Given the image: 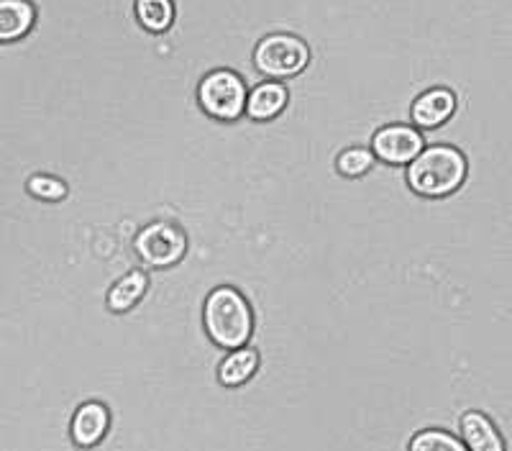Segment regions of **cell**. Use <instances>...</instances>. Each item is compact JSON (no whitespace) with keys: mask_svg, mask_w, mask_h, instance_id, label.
Listing matches in <instances>:
<instances>
[{"mask_svg":"<svg viewBox=\"0 0 512 451\" xmlns=\"http://www.w3.org/2000/svg\"><path fill=\"white\" fill-rule=\"evenodd\" d=\"M408 185L420 198H448L466 182L469 162L464 152L451 144H433L425 147L413 162L408 164Z\"/></svg>","mask_w":512,"mask_h":451,"instance_id":"6da1fadb","label":"cell"},{"mask_svg":"<svg viewBox=\"0 0 512 451\" xmlns=\"http://www.w3.org/2000/svg\"><path fill=\"white\" fill-rule=\"evenodd\" d=\"M203 323L210 341L221 349H241L254 334V313L244 295L231 285L210 290L203 305Z\"/></svg>","mask_w":512,"mask_h":451,"instance_id":"7a4b0ae2","label":"cell"},{"mask_svg":"<svg viewBox=\"0 0 512 451\" xmlns=\"http://www.w3.org/2000/svg\"><path fill=\"white\" fill-rule=\"evenodd\" d=\"M310 49L300 36L272 34L264 36L254 49L256 70L267 75L269 80H287L308 67Z\"/></svg>","mask_w":512,"mask_h":451,"instance_id":"3957f363","label":"cell"},{"mask_svg":"<svg viewBox=\"0 0 512 451\" xmlns=\"http://www.w3.org/2000/svg\"><path fill=\"white\" fill-rule=\"evenodd\" d=\"M246 85L233 70H216L198 85V103L216 121H239L246 111Z\"/></svg>","mask_w":512,"mask_h":451,"instance_id":"277c9868","label":"cell"},{"mask_svg":"<svg viewBox=\"0 0 512 451\" xmlns=\"http://www.w3.org/2000/svg\"><path fill=\"white\" fill-rule=\"evenodd\" d=\"M134 249L146 267L169 270L185 257L187 236L177 223L154 221L136 234Z\"/></svg>","mask_w":512,"mask_h":451,"instance_id":"5b68a950","label":"cell"},{"mask_svg":"<svg viewBox=\"0 0 512 451\" xmlns=\"http://www.w3.org/2000/svg\"><path fill=\"white\" fill-rule=\"evenodd\" d=\"M425 149V139L415 126L408 123H390L374 134L372 154L379 162L390 164V167H402L410 164Z\"/></svg>","mask_w":512,"mask_h":451,"instance_id":"8992f818","label":"cell"},{"mask_svg":"<svg viewBox=\"0 0 512 451\" xmlns=\"http://www.w3.org/2000/svg\"><path fill=\"white\" fill-rule=\"evenodd\" d=\"M456 111V93L448 88H431L418 95L410 108V116L418 129H438Z\"/></svg>","mask_w":512,"mask_h":451,"instance_id":"52a82bcc","label":"cell"},{"mask_svg":"<svg viewBox=\"0 0 512 451\" xmlns=\"http://www.w3.org/2000/svg\"><path fill=\"white\" fill-rule=\"evenodd\" d=\"M287 88L280 80L259 82L249 95H246V116L256 123L272 121V118L280 116L287 106Z\"/></svg>","mask_w":512,"mask_h":451,"instance_id":"ba28073f","label":"cell"},{"mask_svg":"<svg viewBox=\"0 0 512 451\" xmlns=\"http://www.w3.org/2000/svg\"><path fill=\"white\" fill-rule=\"evenodd\" d=\"M108 426H111L108 408L100 403H85L77 408L75 418H72V439L82 449H93L95 444H100Z\"/></svg>","mask_w":512,"mask_h":451,"instance_id":"9c48e42d","label":"cell"},{"mask_svg":"<svg viewBox=\"0 0 512 451\" xmlns=\"http://www.w3.org/2000/svg\"><path fill=\"white\" fill-rule=\"evenodd\" d=\"M461 436L469 451H507L495 423L479 410H469L461 416Z\"/></svg>","mask_w":512,"mask_h":451,"instance_id":"30bf717a","label":"cell"},{"mask_svg":"<svg viewBox=\"0 0 512 451\" xmlns=\"http://www.w3.org/2000/svg\"><path fill=\"white\" fill-rule=\"evenodd\" d=\"M36 11L29 0H0V41H18L31 31Z\"/></svg>","mask_w":512,"mask_h":451,"instance_id":"8fae6325","label":"cell"},{"mask_svg":"<svg viewBox=\"0 0 512 451\" xmlns=\"http://www.w3.org/2000/svg\"><path fill=\"white\" fill-rule=\"evenodd\" d=\"M256 369H259V352L256 349H233L226 359L218 367V382L223 387H241L256 375Z\"/></svg>","mask_w":512,"mask_h":451,"instance_id":"7c38bea8","label":"cell"},{"mask_svg":"<svg viewBox=\"0 0 512 451\" xmlns=\"http://www.w3.org/2000/svg\"><path fill=\"white\" fill-rule=\"evenodd\" d=\"M146 287H149V277H146L144 272H128V275H123L121 280L111 287V293H108V308H111L113 313L131 311V308L144 298Z\"/></svg>","mask_w":512,"mask_h":451,"instance_id":"4fadbf2b","label":"cell"},{"mask_svg":"<svg viewBox=\"0 0 512 451\" xmlns=\"http://www.w3.org/2000/svg\"><path fill=\"white\" fill-rule=\"evenodd\" d=\"M136 18L146 31L162 34L175 24V3L172 0H136Z\"/></svg>","mask_w":512,"mask_h":451,"instance_id":"5bb4252c","label":"cell"},{"mask_svg":"<svg viewBox=\"0 0 512 451\" xmlns=\"http://www.w3.org/2000/svg\"><path fill=\"white\" fill-rule=\"evenodd\" d=\"M410 451H469L461 439L441 428H425L410 441Z\"/></svg>","mask_w":512,"mask_h":451,"instance_id":"9a60e30c","label":"cell"},{"mask_svg":"<svg viewBox=\"0 0 512 451\" xmlns=\"http://www.w3.org/2000/svg\"><path fill=\"white\" fill-rule=\"evenodd\" d=\"M374 154L364 147H349L338 154L336 159V170L344 177H361L367 175L374 167Z\"/></svg>","mask_w":512,"mask_h":451,"instance_id":"2e32d148","label":"cell"},{"mask_svg":"<svg viewBox=\"0 0 512 451\" xmlns=\"http://www.w3.org/2000/svg\"><path fill=\"white\" fill-rule=\"evenodd\" d=\"M29 193L36 195L39 200H49V203H54V200L67 198V185H64L59 177L34 175L29 180Z\"/></svg>","mask_w":512,"mask_h":451,"instance_id":"e0dca14e","label":"cell"}]
</instances>
